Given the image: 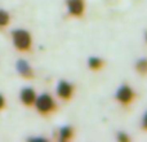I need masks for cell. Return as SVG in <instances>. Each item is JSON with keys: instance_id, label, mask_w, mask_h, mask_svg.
<instances>
[{"instance_id": "1", "label": "cell", "mask_w": 147, "mask_h": 142, "mask_svg": "<svg viewBox=\"0 0 147 142\" xmlns=\"http://www.w3.org/2000/svg\"><path fill=\"white\" fill-rule=\"evenodd\" d=\"M12 41L14 48L20 52H28L32 47V36L27 30L23 28L12 31Z\"/></svg>"}, {"instance_id": "2", "label": "cell", "mask_w": 147, "mask_h": 142, "mask_svg": "<svg viewBox=\"0 0 147 142\" xmlns=\"http://www.w3.org/2000/svg\"><path fill=\"white\" fill-rule=\"evenodd\" d=\"M34 106L38 110L39 114H41V115H49L56 111V109H57L56 101H54V98L49 93H43L36 97Z\"/></svg>"}, {"instance_id": "3", "label": "cell", "mask_w": 147, "mask_h": 142, "mask_svg": "<svg viewBox=\"0 0 147 142\" xmlns=\"http://www.w3.org/2000/svg\"><path fill=\"white\" fill-rule=\"evenodd\" d=\"M115 98H116V101L119 102L120 105H123V106H129L136 99V92L130 85L124 84V85L119 87V89L116 91Z\"/></svg>"}, {"instance_id": "4", "label": "cell", "mask_w": 147, "mask_h": 142, "mask_svg": "<svg viewBox=\"0 0 147 142\" xmlns=\"http://www.w3.org/2000/svg\"><path fill=\"white\" fill-rule=\"evenodd\" d=\"M66 5L70 16L76 18H80L84 16V12H85V1L84 0H67Z\"/></svg>"}, {"instance_id": "5", "label": "cell", "mask_w": 147, "mask_h": 142, "mask_svg": "<svg viewBox=\"0 0 147 142\" xmlns=\"http://www.w3.org/2000/svg\"><path fill=\"white\" fill-rule=\"evenodd\" d=\"M74 92H75V87L71 83L66 80H61L57 85V96L63 101H69L72 98Z\"/></svg>"}, {"instance_id": "6", "label": "cell", "mask_w": 147, "mask_h": 142, "mask_svg": "<svg viewBox=\"0 0 147 142\" xmlns=\"http://www.w3.org/2000/svg\"><path fill=\"white\" fill-rule=\"evenodd\" d=\"M20 99L25 106H34L35 103V99H36V93L32 88H23L20 93Z\"/></svg>"}, {"instance_id": "7", "label": "cell", "mask_w": 147, "mask_h": 142, "mask_svg": "<svg viewBox=\"0 0 147 142\" xmlns=\"http://www.w3.org/2000/svg\"><path fill=\"white\" fill-rule=\"evenodd\" d=\"M17 71L25 79H31L34 76V71L31 69V66L26 61H23V60H20L17 62Z\"/></svg>"}, {"instance_id": "8", "label": "cell", "mask_w": 147, "mask_h": 142, "mask_svg": "<svg viewBox=\"0 0 147 142\" xmlns=\"http://www.w3.org/2000/svg\"><path fill=\"white\" fill-rule=\"evenodd\" d=\"M88 66H89V69L90 70L98 71V70H101L102 67L105 66V61L102 58H99V57H89Z\"/></svg>"}, {"instance_id": "9", "label": "cell", "mask_w": 147, "mask_h": 142, "mask_svg": "<svg viewBox=\"0 0 147 142\" xmlns=\"http://www.w3.org/2000/svg\"><path fill=\"white\" fill-rule=\"evenodd\" d=\"M74 128L70 125H65L59 129V141H69L74 137Z\"/></svg>"}, {"instance_id": "10", "label": "cell", "mask_w": 147, "mask_h": 142, "mask_svg": "<svg viewBox=\"0 0 147 142\" xmlns=\"http://www.w3.org/2000/svg\"><path fill=\"white\" fill-rule=\"evenodd\" d=\"M136 71H137L140 75L145 76L147 75V58H140L134 65Z\"/></svg>"}, {"instance_id": "11", "label": "cell", "mask_w": 147, "mask_h": 142, "mask_svg": "<svg viewBox=\"0 0 147 142\" xmlns=\"http://www.w3.org/2000/svg\"><path fill=\"white\" fill-rule=\"evenodd\" d=\"M10 22V16L7 10L0 9V28H4L9 25Z\"/></svg>"}, {"instance_id": "12", "label": "cell", "mask_w": 147, "mask_h": 142, "mask_svg": "<svg viewBox=\"0 0 147 142\" xmlns=\"http://www.w3.org/2000/svg\"><path fill=\"white\" fill-rule=\"evenodd\" d=\"M116 140L120 141V142H129L130 141V137L128 135H125L124 132H120V133H117Z\"/></svg>"}, {"instance_id": "13", "label": "cell", "mask_w": 147, "mask_h": 142, "mask_svg": "<svg viewBox=\"0 0 147 142\" xmlns=\"http://www.w3.org/2000/svg\"><path fill=\"white\" fill-rule=\"evenodd\" d=\"M141 127H142L143 131H146L147 132V111L143 114V116H142V120H141Z\"/></svg>"}, {"instance_id": "14", "label": "cell", "mask_w": 147, "mask_h": 142, "mask_svg": "<svg viewBox=\"0 0 147 142\" xmlns=\"http://www.w3.org/2000/svg\"><path fill=\"white\" fill-rule=\"evenodd\" d=\"M5 109V97L3 94H0V111Z\"/></svg>"}, {"instance_id": "15", "label": "cell", "mask_w": 147, "mask_h": 142, "mask_svg": "<svg viewBox=\"0 0 147 142\" xmlns=\"http://www.w3.org/2000/svg\"><path fill=\"white\" fill-rule=\"evenodd\" d=\"M145 40H146V43H147V31L145 32Z\"/></svg>"}]
</instances>
